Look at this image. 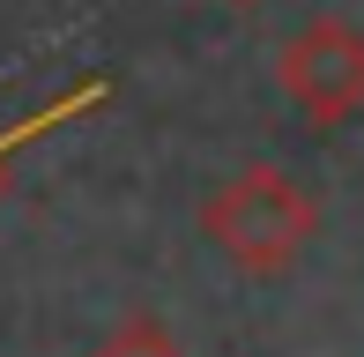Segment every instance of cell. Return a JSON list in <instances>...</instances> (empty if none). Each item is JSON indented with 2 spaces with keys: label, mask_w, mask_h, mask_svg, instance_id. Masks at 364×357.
Returning a JSON list of instances; mask_svg holds the SVG:
<instances>
[{
  "label": "cell",
  "mask_w": 364,
  "mask_h": 357,
  "mask_svg": "<svg viewBox=\"0 0 364 357\" xmlns=\"http://www.w3.org/2000/svg\"><path fill=\"white\" fill-rule=\"evenodd\" d=\"M97 357H186V350H178L171 335L156 328V320H127V328L112 335V343L97 350Z\"/></svg>",
  "instance_id": "3957f363"
},
{
  "label": "cell",
  "mask_w": 364,
  "mask_h": 357,
  "mask_svg": "<svg viewBox=\"0 0 364 357\" xmlns=\"http://www.w3.org/2000/svg\"><path fill=\"white\" fill-rule=\"evenodd\" d=\"M201 238L238 275L275 283V275H290L305 261V246L320 238V201H312V186L297 171H283V164H245L201 201Z\"/></svg>",
  "instance_id": "6da1fadb"
},
{
  "label": "cell",
  "mask_w": 364,
  "mask_h": 357,
  "mask_svg": "<svg viewBox=\"0 0 364 357\" xmlns=\"http://www.w3.org/2000/svg\"><path fill=\"white\" fill-rule=\"evenodd\" d=\"M275 82L312 127H350L364 112V30L342 15H312L275 53Z\"/></svg>",
  "instance_id": "7a4b0ae2"
},
{
  "label": "cell",
  "mask_w": 364,
  "mask_h": 357,
  "mask_svg": "<svg viewBox=\"0 0 364 357\" xmlns=\"http://www.w3.org/2000/svg\"><path fill=\"white\" fill-rule=\"evenodd\" d=\"M230 8H260V0H230Z\"/></svg>",
  "instance_id": "277c9868"
}]
</instances>
